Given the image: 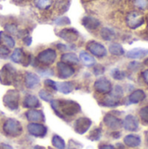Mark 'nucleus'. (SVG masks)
I'll return each instance as SVG.
<instances>
[{
	"label": "nucleus",
	"instance_id": "nucleus-4",
	"mask_svg": "<svg viewBox=\"0 0 148 149\" xmlns=\"http://www.w3.org/2000/svg\"><path fill=\"white\" fill-rule=\"evenodd\" d=\"M19 99H20L19 92L16 89H11L7 91L6 93L4 94L3 98V103L8 109L14 111L18 108Z\"/></svg>",
	"mask_w": 148,
	"mask_h": 149
},
{
	"label": "nucleus",
	"instance_id": "nucleus-47",
	"mask_svg": "<svg viewBox=\"0 0 148 149\" xmlns=\"http://www.w3.org/2000/svg\"><path fill=\"white\" fill-rule=\"evenodd\" d=\"M99 149H116L113 146H112V145H103V146H101Z\"/></svg>",
	"mask_w": 148,
	"mask_h": 149
},
{
	"label": "nucleus",
	"instance_id": "nucleus-20",
	"mask_svg": "<svg viewBox=\"0 0 148 149\" xmlns=\"http://www.w3.org/2000/svg\"><path fill=\"white\" fill-rule=\"evenodd\" d=\"M23 106L25 108H37L40 107V102L35 95L29 94L24 99Z\"/></svg>",
	"mask_w": 148,
	"mask_h": 149
},
{
	"label": "nucleus",
	"instance_id": "nucleus-32",
	"mask_svg": "<svg viewBox=\"0 0 148 149\" xmlns=\"http://www.w3.org/2000/svg\"><path fill=\"white\" fill-rule=\"evenodd\" d=\"M38 95L41 100H43L44 101H46V102H51L53 100V95L49 91L44 90V89L40 90L38 93Z\"/></svg>",
	"mask_w": 148,
	"mask_h": 149
},
{
	"label": "nucleus",
	"instance_id": "nucleus-1",
	"mask_svg": "<svg viewBox=\"0 0 148 149\" xmlns=\"http://www.w3.org/2000/svg\"><path fill=\"white\" fill-rule=\"evenodd\" d=\"M51 106L55 113L62 119L74 116L81 111L79 104L71 100H52Z\"/></svg>",
	"mask_w": 148,
	"mask_h": 149
},
{
	"label": "nucleus",
	"instance_id": "nucleus-27",
	"mask_svg": "<svg viewBox=\"0 0 148 149\" xmlns=\"http://www.w3.org/2000/svg\"><path fill=\"white\" fill-rule=\"evenodd\" d=\"M79 59L82 60V62L85 64V66H92L95 65L96 61L95 58L88 52H81L79 54Z\"/></svg>",
	"mask_w": 148,
	"mask_h": 149
},
{
	"label": "nucleus",
	"instance_id": "nucleus-11",
	"mask_svg": "<svg viewBox=\"0 0 148 149\" xmlns=\"http://www.w3.org/2000/svg\"><path fill=\"white\" fill-rule=\"evenodd\" d=\"M58 36L66 42L73 43L79 39V31L74 28H65L58 32Z\"/></svg>",
	"mask_w": 148,
	"mask_h": 149
},
{
	"label": "nucleus",
	"instance_id": "nucleus-14",
	"mask_svg": "<svg viewBox=\"0 0 148 149\" xmlns=\"http://www.w3.org/2000/svg\"><path fill=\"white\" fill-rule=\"evenodd\" d=\"M91 126H92V120L88 118L82 117L75 121L74 130L79 134H84L88 131Z\"/></svg>",
	"mask_w": 148,
	"mask_h": 149
},
{
	"label": "nucleus",
	"instance_id": "nucleus-5",
	"mask_svg": "<svg viewBox=\"0 0 148 149\" xmlns=\"http://www.w3.org/2000/svg\"><path fill=\"white\" fill-rule=\"evenodd\" d=\"M3 130L8 136L11 137H18L23 133L21 123L15 119H8L3 126Z\"/></svg>",
	"mask_w": 148,
	"mask_h": 149
},
{
	"label": "nucleus",
	"instance_id": "nucleus-19",
	"mask_svg": "<svg viewBox=\"0 0 148 149\" xmlns=\"http://www.w3.org/2000/svg\"><path fill=\"white\" fill-rule=\"evenodd\" d=\"M26 119L29 121L31 122H41V121H44V113L40 110H36V109H31L29 111L26 112L25 113Z\"/></svg>",
	"mask_w": 148,
	"mask_h": 149
},
{
	"label": "nucleus",
	"instance_id": "nucleus-30",
	"mask_svg": "<svg viewBox=\"0 0 148 149\" xmlns=\"http://www.w3.org/2000/svg\"><path fill=\"white\" fill-rule=\"evenodd\" d=\"M53 3V0H34L35 6L39 10L49 9Z\"/></svg>",
	"mask_w": 148,
	"mask_h": 149
},
{
	"label": "nucleus",
	"instance_id": "nucleus-48",
	"mask_svg": "<svg viewBox=\"0 0 148 149\" xmlns=\"http://www.w3.org/2000/svg\"><path fill=\"white\" fill-rule=\"evenodd\" d=\"M113 136L114 138L118 139V138H120V133H119V132H115V133H113Z\"/></svg>",
	"mask_w": 148,
	"mask_h": 149
},
{
	"label": "nucleus",
	"instance_id": "nucleus-43",
	"mask_svg": "<svg viewBox=\"0 0 148 149\" xmlns=\"http://www.w3.org/2000/svg\"><path fill=\"white\" fill-rule=\"evenodd\" d=\"M23 41H24V43L26 45H31L32 39H31V38L30 36H26V37H24V38H23Z\"/></svg>",
	"mask_w": 148,
	"mask_h": 149
},
{
	"label": "nucleus",
	"instance_id": "nucleus-3",
	"mask_svg": "<svg viewBox=\"0 0 148 149\" xmlns=\"http://www.w3.org/2000/svg\"><path fill=\"white\" fill-rule=\"evenodd\" d=\"M17 79L16 68L10 64H5L0 69V83L3 86H11Z\"/></svg>",
	"mask_w": 148,
	"mask_h": 149
},
{
	"label": "nucleus",
	"instance_id": "nucleus-18",
	"mask_svg": "<svg viewBox=\"0 0 148 149\" xmlns=\"http://www.w3.org/2000/svg\"><path fill=\"white\" fill-rule=\"evenodd\" d=\"M82 24L89 31H95L100 26V21L96 17L85 16L82 18Z\"/></svg>",
	"mask_w": 148,
	"mask_h": 149
},
{
	"label": "nucleus",
	"instance_id": "nucleus-45",
	"mask_svg": "<svg viewBox=\"0 0 148 149\" xmlns=\"http://www.w3.org/2000/svg\"><path fill=\"white\" fill-rule=\"evenodd\" d=\"M57 47L60 50V51H66V49L68 48L65 45H64V44H58V45H57Z\"/></svg>",
	"mask_w": 148,
	"mask_h": 149
},
{
	"label": "nucleus",
	"instance_id": "nucleus-6",
	"mask_svg": "<svg viewBox=\"0 0 148 149\" xmlns=\"http://www.w3.org/2000/svg\"><path fill=\"white\" fill-rule=\"evenodd\" d=\"M144 23L145 17L140 11H131L126 17V24L132 30H135L140 27L141 25L144 24Z\"/></svg>",
	"mask_w": 148,
	"mask_h": 149
},
{
	"label": "nucleus",
	"instance_id": "nucleus-25",
	"mask_svg": "<svg viewBox=\"0 0 148 149\" xmlns=\"http://www.w3.org/2000/svg\"><path fill=\"white\" fill-rule=\"evenodd\" d=\"M124 143L129 148H137V147H139L140 145L141 140L137 135L129 134V135H126L124 138Z\"/></svg>",
	"mask_w": 148,
	"mask_h": 149
},
{
	"label": "nucleus",
	"instance_id": "nucleus-53",
	"mask_svg": "<svg viewBox=\"0 0 148 149\" xmlns=\"http://www.w3.org/2000/svg\"><path fill=\"white\" fill-rule=\"evenodd\" d=\"M147 143H148V138H147Z\"/></svg>",
	"mask_w": 148,
	"mask_h": 149
},
{
	"label": "nucleus",
	"instance_id": "nucleus-41",
	"mask_svg": "<svg viewBox=\"0 0 148 149\" xmlns=\"http://www.w3.org/2000/svg\"><path fill=\"white\" fill-rule=\"evenodd\" d=\"M44 86H46L50 89H51L53 91H57V88H56V81H54L52 79H45L44 81Z\"/></svg>",
	"mask_w": 148,
	"mask_h": 149
},
{
	"label": "nucleus",
	"instance_id": "nucleus-52",
	"mask_svg": "<svg viewBox=\"0 0 148 149\" xmlns=\"http://www.w3.org/2000/svg\"><path fill=\"white\" fill-rule=\"evenodd\" d=\"M49 149H53V148H49Z\"/></svg>",
	"mask_w": 148,
	"mask_h": 149
},
{
	"label": "nucleus",
	"instance_id": "nucleus-13",
	"mask_svg": "<svg viewBox=\"0 0 148 149\" xmlns=\"http://www.w3.org/2000/svg\"><path fill=\"white\" fill-rule=\"evenodd\" d=\"M27 130L30 134L35 137H44L45 136L47 133V128L45 126L37 123V122H31L28 124Z\"/></svg>",
	"mask_w": 148,
	"mask_h": 149
},
{
	"label": "nucleus",
	"instance_id": "nucleus-28",
	"mask_svg": "<svg viewBox=\"0 0 148 149\" xmlns=\"http://www.w3.org/2000/svg\"><path fill=\"white\" fill-rule=\"evenodd\" d=\"M109 52L114 56H122L125 53V50L123 46L120 44L114 43L110 45L109 46Z\"/></svg>",
	"mask_w": 148,
	"mask_h": 149
},
{
	"label": "nucleus",
	"instance_id": "nucleus-8",
	"mask_svg": "<svg viewBox=\"0 0 148 149\" xmlns=\"http://www.w3.org/2000/svg\"><path fill=\"white\" fill-rule=\"evenodd\" d=\"M10 59L12 62L16 63V64H20L24 66H28L31 64V55L24 52L23 49L21 48H16L11 56H10Z\"/></svg>",
	"mask_w": 148,
	"mask_h": 149
},
{
	"label": "nucleus",
	"instance_id": "nucleus-40",
	"mask_svg": "<svg viewBox=\"0 0 148 149\" xmlns=\"http://www.w3.org/2000/svg\"><path fill=\"white\" fill-rule=\"evenodd\" d=\"M37 71L41 76H53L54 75L53 72L48 68H39Z\"/></svg>",
	"mask_w": 148,
	"mask_h": 149
},
{
	"label": "nucleus",
	"instance_id": "nucleus-44",
	"mask_svg": "<svg viewBox=\"0 0 148 149\" xmlns=\"http://www.w3.org/2000/svg\"><path fill=\"white\" fill-rule=\"evenodd\" d=\"M142 77L144 79V81L148 85V70H146L142 72Z\"/></svg>",
	"mask_w": 148,
	"mask_h": 149
},
{
	"label": "nucleus",
	"instance_id": "nucleus-51",
	"mask_svg": "<svg viewBox=\"0 0 148 149\" xmlns=\"http://www.w3.org/2000/svg\"><path fill=\"white\" fill-rule=\"evenodd\" d=\"M118 146H120V149H124L125 148H124V146H122L121 144H117Z\"/></svg>",
	"mask_w": 148,
	"mask_h": 149
},
{
	"label": "nucleus",
	"instance_id": "nucleus-23",
	"mask_svg": "<svg viewBox=\"0 0 148 149\" xmlns=\"http://www.w3.org/2000/svg\"><path fill=\"white\" fill-rule=\"evenodd\" d=\"M148 54L147 49L144 48H134L131 51H129L126 53V57L129 58H133V59H138V58H142L146 57Z\"/></svg>",
	"mask_w": 148,
	"mask_h": 149
},
{
	"label": "nucleus",
	"instance_id": "nucleus-17",
	"mask_svg": "<svg viewBox=\"0 0 148 149\" xmlns=\"http://www.w3.org/2000/svg\"><path fill=\"white\" fill-rule=\"evenodd\" d=\"M123 127L127 131L135 132L139 128V120L135 116L129 114L125 118L123 121Z\"/></svg>",
	"mask_w": 148,
	"mask_h": 149
},
{
	"label": "nucleus",
	"instance_id": "nucleus-38",
	"mask_svg": "<svg viewBox=\"0 0 148 149\" xmlns=\"http://www.w3.org/2000/svg\"><path fill=\"white\" fill-rule=\"evenodd\" d=\"M10 54V50L7 46L2 45H0V58H7Z\"/></svg>",
	"mask_w": 148,
	"mask_h": 149
},
{
	"label": "nucleus",
	"instance_id": "nucleus-35",
	"mask_svg": "<svg viewBox=\"0 0 148 149\" xmlns=\"http://www.w3.org/2000/svg\"><path fill=\"white\" fill-rule=\"evenodd\" d=\"M111 75L116 80H122L126 78V73L119 69H113L111 72Z\"/></svg>",
	"mask_w": 148,
	"mask_h": 149
},
{
	"label": "nucleus",
	"instance_id": "nucleus-10",
	"mask_svg": "<svg viewBox=\"0 0 148 149\" xmlns=\"http://www.w3.org/2000/svg\"><path fill=\"white\" fill-rule=\"evenodd\" d=\"M75 73V69L66 63L62 61L57 63V75L61 79H66L71 78Z\"/></svg>",
	"mask_w": 148,
	"mask_h": 149
},
{
	"label": "nucleus",
	"instance_id": "nucleus-49",
	"mask_svg": "<svg viewBox=\"0 0 148 149\" xmlns=\"http://www.w3.org/2000/svg\"><path fill=\"white\" fill-rule=\"evenodd\" d=\"M34 149H44V148L41 147V146H36V147H34Z\"/></svg>",
	"mask_w": 148,
	"mask_h": 149
},
{
	"label": "nucleus",
	"instance_id": "nucleus-24",
	"mask_svg": "<svg viewBox=\"0 0 148 149\" xmlns=\"http://www.w3.org/2000/svg\"><path fill=\"white\" fill-rule=\"evenodd\" d=\"M73 82L64 81V82H56V88L58 92H60L64 94H68L73 90Z\"/></svg>",
	"mask_w": 148,
	"mask_h": 149
},
{
	"label": "nucleus",
	"instance_id": "nucleus-31",
	"mask_svg": "<svg viewBox=\"0 0 148 149\" xmlns=\"http://www.w3.org/2000/svg\"><path fill=\"white\" fill-rule=\"evenodd\" d=\"M52 145L57 149H65V141L58 135H54L51 140Z\"/></svg>",
	"mask_w": 148,
	"mask_h": 149
},
{
	"label": "nucleus",
	"instance_id": "nucleus-50",
	"mask_svg": "<svg viewBox=\"0 0 148 149\" xmlns=\"http://www.w3.org/2000/svg\"><path fill=\"white\" fill-rule=\"evenodd\" d=\"M144 65H147V66H148V58L144 60Z\"/></svg>",
	"mask_w": 148,
	"mask_h": 149
},
{
	"label": "nucleus",
	"instance_id": "nucleus-39",
	"mask_svg": "<svg viewBox=\"0 0 148 149\" xmlns=\"http://www.w3.org/2000/svg\"><path fill=\"white\" fill-rule=\"evenodd\" d=\"M104 72H105V67L102 65L99 64V65H94V67H93V73H94V75L99 76V75L103 74Z\"/></svg>",
	"mask_w": 148,
	"mask_h": 149
},
{
	"label": "nucleus",
	"instance_id": "nucleus-33",
	"mask_svg": "<svg viewBox=\"0 0 148 149\" xmlns=\"http://www.w3.org/2000/svg\"><path fill=\"white\" fill-rule=\"evenodd\" d=\"M133 4L140 10H148V0H133Z\"/></svg>",
	"mask_w": 148,
	"mask_h": 149
},
{
	"label": "nucleus",
	"instance_id": "nucleus-29",
	"mask_svg": "<svg viewBox=\"0 0 148 149\" xmlns=\"http://www.w3.org/2000/svg\"><path fill=\"white\" fill-rule=\"evenodd\" d=\"M100 36L101 38L106 41H111L115 38V32L113 30L105 27L100 31Z\"/></svg>",
	"mask_w": 148,
	"mask_h": 149
},
{
	"label": "nucleus",
	"instance_id": "nucleus-2",
	"mask_svg": "<svg viewBox=\"0 0 148 149\" xmlns=\"http://www.w3.org/2000/svg\"><path fill=\"white\" fill-rule=\"evenodd\" d=\"M124 95L123 89L120 86L117 85L112 91L107 93V95L99 103L100 105L107 107H114L120 104V100Z\"/></svg>",
	"mask_w": 148,
	"mask_h": 149
},
{
	"label": "nucleus",
	"instance_id": "nucleus-21",
	"mask_svg": "<svg viewBox=\"0 0 148 149\" xmlns=\"http://www.w3.org/2000/svg\"><path fill=\"white\" fill-rule=\"evenodd\" d=\"M61 61L71 65H76L79 64V57L73 52H66L61 56Z\"/></svg>",
	"mask_w": 148,
	"mask_h": 149
},
{
	"label": "nucleus",
	"instance_id": "nucleus-15",
	"mask_svg": "<svg viewBox=\"0 0 148 149\" xmlns=\"http://www.w3.org/2000/svg\"><path fill=\"white\" fill-rule=\"evenodd\" d=\"M104 122L109 128H111L113 130H118V129L121 128L123 126V121L111 113H107L105 115Z\"/></svg>",
	"mask_w": 148,
	"mask_h": 149
},
{
	"label": "nucleus",
	"instance_id": "nucleus-37",
	"mask_svg": "<svg viewBox=\"0 0 148 149\" xmlns=\"http://www.w3.org/2000/svg\"><path fill=\"white\" fill-rule=\"evenodd\" d=\"M140 116L141 120H143V122L148 123V106L140 109Z\"/></svg>",
	"mask_w": 148,
	"mask_h": 149
},
{
	"label": "nucleus",
	"instance_id": "nucleus-16",
	"mask_svg": "<svg viewBox=\"0 0 148 149\" xmlns=\"http://www.w3.org/2000/svg\"><path fill=\"white\" fill-rule=\"evenodd\" d=\"M24 85L29 89H33L40 83V78L34 72H27L24 74Z\"/></svg>",
	"mask_w": 148,
	"mask_h": 149
},
{
	"label": "nucleus",
	"instance_id": "nucleus-46",
	"mask_svg": "<svg viewBox=\"0 0 148 149\" xmlns=\"http://www.w3.org/2000/svg\"><path fill=\"white\" fill-rule=\"evenodd\" d=\"M0 149H13L10 145H7V144H4V143H2L0 144Z\"/></svg>",
	"mask_w": 148,
	"mask_h": 149
},
{
	"label": "nucleus",
	"instance_id": "nucleus-42",
	"mask_svg": "<svg viewBox=\"0 0 148 149\" xmlns=\"http://www.w3.org/2000/svg\"><path fill=\"white\" fill-rule=\"evenodd\" d=\"M5 29L8 31V32L12 33V34H15V33L17 32V27H16V25H14V24L6 25V26H5Z\"/></svg>",
	"mask_w": 148,
	"mask_h": 149
},
{
	"label": "nucleus",
	"instance_id": "nucleus-9",
	"mask_svg": "<svg viewBox=\"0 0 148 149\" xmlns=\"http://www.w3.org/2000/svg\"><path fill=\"white\" fill-rule=\"evenodd\" d=\"M86 50L97 58H104L107 54L106 48L100 43L96 41H90L86 45Z\"/></svg>",
	"mask_w": 148,
	"mask_h": 149
},
{
	"label": "nucleus",
	"instance_id": "nucleus-34",
	"mask_svg": "<svg viewBox=\"0 0 148 149\" xmlns=\"http://www.w3.org/2000/svg\"><path fill=\"white\" fill-rule=\"evenodd\" d=\"M102 134V130L100 128H95L94 130H92L90 134V135L88 136V139L95 141H99L101 137Z\"/></svg>",
	"mask_w": 148,
	"mask_h": 149
},
{
	"label": "nucleus",
	"instance_id": "nucleus-12",
	"mask_svg": "<svg viewBox=\"0 0 148 149\" xmlns=\"http://www.w3.org/2000/svg\"><path fill=\"white\" fill-rule=\"evenodd\" d=\"M94 89L96 92L99 93L107 94L112 91L113 86H112V83L110 82V80H108L106 78H100L95 81Z\"/></svg>",
	"mask_w": 148,
	"mask_h": 149
},
{
	"label": "nucleus",
	"instance_id": "nucleus-26",
	"mask_svg": "<svg viewBox=\"0 0 148 149\" xmlns=\"http://www.w3.org/2000/svg\"><path fill=\"white\" fill-rule=\"evenodd\" d=\"M0 43L7 46L8 48H14L15 46V40L13 39V38L3 31H0Z\"/></svg>",
	"mask_w": 148,
	"mask_h": 149
},
{
	"label": "nucleus",
	"instance_id": "nucleus-22",
	"mask_svg": "<svg viewBox=\"0 0 148 149\" xmlns=\"http://www.w3.org/2000/svg\"><path fill=\"white\" fill-rule=\"evenodd\" d=\"M146 98V93L143 90H136L134 92H133L129 97H128V102L130 104H138L140 102H141L142 100H144Z\"/></svg>",
	"mask_w": 148,
	"mask_h": 149
},
{
	"label": "nucleus",
	"instance_id": "nucleus-36",
	"mask_svg": "<svg viewBox=\"0 0 148 149\" xmlns=\"http://www.w3.org/2000/svg\"><path fill=\"white\" fill-rule=\"evenodd\" d=\"M55 24L57 25H59V26H62V25H67V24H71V20L67 17H58L55 20Z\"/></svg>",
	"mask_w": 148,
	"mask_h": 149
},
{
	"label": "nucleus",
	"instance_id": "nucleus-7",
	"mask_svg": "<svg viewBox=\"0 0 148 149\" xmlns=\"http://www.w3.org/2000/svg\"><path fill=\"white\" fill-rule=\"evenodd\" d=\"M57 58V52L55 50L48 48L45 49L38 53V55L36 58V60L38 63L43 65H52Z\"/></svg>",
	"mask_w": 148,
	"mask_h": 149
}]
</instances>
